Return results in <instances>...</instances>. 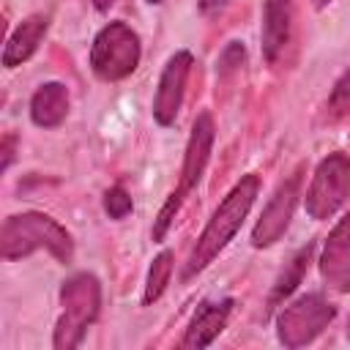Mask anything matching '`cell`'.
Returning <instances> with one entry per match:
<instances>
[{"label": "cell", "instance_id": "5bb4252c", "mask_svg": "<svg viewBox=\"0 0 350 350\" xmlns=\"http://www.w3.org/2000/svg\"><path fill=\"white\" fill-rule=\"evenodd\" d=\"M68 115V90L60 82L41 85L30 98V120L41 129H55Z\"/></svg>", "mask_w": 350, "mask_h": 350}, {"label": "cell", "instance_id": "3957f363", "mask_svg": "<svg viewBox=\"0 0 350 350\" xmlns=\"http://www.w3.org/2000/svg\"><path fill=\"white\" fill-rule=\"evenodd\" d=\"M60 317L55 325L52 345L57 350H71L82 342L88 325L98 317L101 309V284L93 273H74L60 287Z\"/></svg>", "mask_w": 350, "mask_h": 350}, {"label": "cell", "instance_id": "8fae6325", "mask_svg": "<svg viewBox=\"0 0 350 350\" xmlns=\"http://www.w3.org/2000/svg\"><path fill=\"white\" fill-rule=\"evenodd\" d=\"M232 298H221V301H205L197 306L183 339H180V347H208L227 325L230 320V312H232Z\"/></svg>", "mask_w": 350, "mask_h": 350}, {"label": "cell", "instance_id": "277c9868", "mask_svg": "<svg viewBox=\"0 0 350 350\" xmlns=\"http://www.w3.org/2000/svg\"><path fill=\"white\" fill-rule=\"evenodd\" d=\"M139 66V36L126 22L104 25L90 46V68L104 82L126 79Z\"/></svg>", "mask_w": 350, "mask_h": 350}, {"label": "cell", "instance_id": "484cf974", "mask_svg": "<svg viewBox=\"0 0 350 350\" xmlns=\"http://www.w3.org/2000/svg\"><path fill=\"white\" fill-rule=\"evenodd\" d=\"M347 336H350V325H347Z\"/></svg>", "mask_w": 350, "mask_h": 350}, {"label": "cell", "instance_id": "5b68a950", "mask_svg": "<svg viewBox=\"0 0 350 350\" xmlns=\"http://www.w3.org/2000/svg\"><path fill=\"white\" fill-rule=\"evenodd\" d=\"M336 309L334 304L320 293H306L287 306H282L276 317V336L284 347H301L309 345L314 336H320L328 323L334 320Z\"/></svg>", "mask_w": 350, "mask_h": 350}, {"label": "cell", "instance_id": "cb8c5ba5", "mask_svg": "<svg viewBox=\"0 0 350 350\" xmlns=\"http://www.w3.org/2000/svg\"><path fill=\"white\" fill-rule=\"evenodd\" d=\"M331 3H334V0H312L314 8H325V5H331Z\"/></svg>", "mask_w": 350, "mask_h": 350}, {"label": "cell", "instance_id": "ac0fdd59", "mask_svg": "<svg viewBox=\"0 0 350 350\" xmlns=\"http://www.w3.org/2000/svg\"><path fill=\"white\" fill-rule=\"evenodd\" d=\"M131 208H134V202H131V194L123 189V186H112V189H107V194H104V213L109 216V219H126L129 213H131Z\"/></svg>", "mask_w": 350, "mask_h": 350}, {"label": "cell", "instance_id": "9c48e42d", "mask_svg": "<svg viewBox=\"0 0 350 350\" xmlns=\"http://www.w3.org/2000/svg\"><path fill=\"white\" fill-rule=\"evenodd\" d=\"M213 137H216V126L211 112H200L194 118L189 142H186V153H183V167H180V183L178 191L189 194L205 175V167L211 161V150H213Z\"/></svg>", "mask_w": 350, "mask_h": 350}, {"label": "cell", "instance_id": "9a60e30c", "mask_svg": "<svg viewBox=\"0 0 350 350\" xmlns=\"http://www.w3.org/2000/svg\"><path fill=\"white\" fill-rule=\"evenodd\" d=\"M312 252H314V246L306 243V246H301V249L293 254V260H290L287 268L279 273V279H276V284H273V290H271L268 309H276V306H279V304H282V301L301 284V279H304V273H306V268H309Z\"/></svg>", "mask_w": 350, "mask_h": 350}, {"label": "cell", "instance_id": "ffe728a7", "mask_svg": "<svg viewBox=\"0 0 350 350\" xmlns=\"http://www.w3.org/2000/svg\"><path fill=\"white\" fill-rule=\"evenodd\" d=\"M243 46L238 44V41H232V44H227L224 46V52L219 55V71L221 74H230V71H235L241 63H243Z\"/></svg>", "mask_w": 350, "mask_h": 350}, {"label": "cell", "instance_id": "4fadbf2b", "mask_svg": "<svg viewBox=\"0 0 350 350\" xmlns=\"http://www.w3.org/2000/svg\"><path fill=\"white\" fill-rule=\"evenodd\" d=\"M49 30V16L46 14H30L27 19H22V25L8 36V44L3 49V66L14 68L22 66L25 60H30L38 49V44L44 41Z\"/></svg>", "mask_w": 350, "mask_h": 350}, {"label": "cell", "instance_id": "d6986e66", "mask_svg": "<svg viewBox=\"0 0 350 350\" xmlns=\"http://www.w3.org/2000/svg\"><path fill=\"white\" fill-rule=\"evenodd\" d=\"M350 112V68L336 79L331 96H328V115L331 118H342Z\"/></svg>", "mask_w": 350, "mask_h": 350}, {"label": "cell", "instance_id": "7a4b0ae2", "mask_svg": "<svg viewBox=\"0 0 350 350\" xmlns=\"http://www.w3.org/2000/svg\"><path fill=\"white\" fill-rule=\"evenodd\" d=\"M36 249H46L57 262H71L74 241L63 224H57L46 213H19L8 216L0 230V252L3 260H19L33 254Z\"/></svg>", "mask_w": 350, "mask_h": 350}, {"label": "cell", "instance_id": "44dd1931", "mask_svg": "<svg viewBox=\"0 0 350 350\" xmlns=\"http://www.w3.org/2000/svg\"><path fill=\"white\" fill-rule=\"evenodd\" d=\"M14 145H16V137H14V134H5V137H3V164H0L3 172H5V170L11 167V161H14Z\"/></svg>", "mask_w": 350, "mask_h": 350}, {"label": "cell", "instance_id": "d4e9b609", "mask_svg": "<svg viewBox=\"0 0 350 350\" xmlns=\"http://www.w3.org/2000/svg\"><path fill=\"white\" fill-rule=\"evenodd\" d=\"M148 3H164V0H148Z\"/></svg>", "mask_w": 350, "mask_h": 350}, {"label": "cell", "instance_id": "ba28073f", "mask_svg": "<svg viewBox=\"0 0 350 350\" xmlns=\"http://www.w3.org/2000/svg\"><path fill=\"white\" fill-rule=\"evenodd\" d=\"M191 52L180 49L175 52L161 77H159V88H156V96H153V120L159 126H172L178 112H180V104H183V93H186V82H189V74H191Z\"/></svg>", "mask_w": 350, "mask_h": 350}, {"label": "cell", "instance_id": "603a6c76", "mask_svg": "<svg viewBox=\"0 0 350 350\" xmlns=\"http://www.w3.org/2000/svg\"><path fill=\"white\" fill-rule=\"evenodd\" d=\"M115 0H93V5H96V11H109V5H112Z\"/></svg>", "mask_w": 350, "mask_h": 350}, {"label": "cell", "instance_id": "6da1fadb", "mask_svg": "<svg viewBox=\"0 0 350 350\" xmlns=\"http://www.w3.org/2000/svg\"><path fill=\"white\" fill-rule=\"evenodd\" d=\"M257 191H260V178L257 175H243L227 191V197L219 202V208L208 219L205 230L200 232V238H197V243H194V249H191V254H189V260L183 265V282H189L191 276L205 271L224 252V246L235 238V232L241 230L243 219L249 216Z\"/></svg>", "mask_w": 350, "mask_h": 350}, {"label": "cell", "instance_id": "7402d4cb", "mask_svg": "<svg viewBox=\"0 0 350 350\" xmlns=\"http://www.w3.org/2000/svg\"><path fill=\"white\" fill-rule=\"evenodd\" d=\"M227 0H200V11H205V14H211V11H216V8H221Z\"/></svg>", "mask_w": 350, "mask_h": 350}, {"label": "cell", "instance_id": "52a82bcc", "mask_svg": "<svg viewBox=\"0 0 350 350\" xmlns=\"http://www.w3.org/2000/svg\"><path fill=\"white\" fill-rule=\"evenodd\" d=\"M301 183H304V172L295 170V172L276 189V194L271 197V202L265 205L260 221H257L254 230H252V243H254L257 249H265V246L276 243V241L284 235V230L290 227L293 211H295V205H298V197H301Z\"/></svg>", "mask_w": 350, "mask_h": 350}, {"label": "cell", "instance_id": "7c38bea8", "mask_svg": "<svg viewBox=\"0 0 350 350\" xmlns=\"http://www.w3.org/2000/svg\"><path fill=\"white\" fill-rule=\"evenodd\" d=\"M293 33V0H265L262 5V55L268 63H276Z\"/></svg>", "mask_w": 350, "mask_h": 350}, {"label": "cell", "instance_id": "8992f818", "mask_svg": "<svg viewBox=\"0 0 350 350\" xmlns=\"http://www.w3.org/2000/svg\"><path fill=\"white\" fill-rule=\"evenodd\" d=\"M347 197H350V159L336 150V153H328L314 167L304 205L312 219L323 221V219H331L345 205Z\"/></svg>", "mask_w": 350, "mask_h": 350}, {"label": "cell", "instance_id": "2e32d148", "mask_svg": "<svg viewBox=\"0 0 350 350\" xmlns=\"http://www.w3.org/2000/svg\"><path fill=\"white\" fill-rule=\"evenodd\" d=\"M170 276H172V252H159L150 262V271H148V282H145V295L142 301L150 306L153 301H159L170 284Z\"/></svg>", "mask_w": 350, "mask_h": 350}, {"label": "cell", "instance_id": "e0dca14e", "mask_svg": "<svg viewBox=\"0 0 350 350\" xmlns=\"http://www.w3.org/2000/svg\"><path fill=\"white\" fill-rule=\"evenodd\" d=\"M183 200H186V194H180L178 189L167 197V202L161 205V211H159V216H156V221H153V241H164L167 230L172 227V221H175V216H178V211H180V205H183Z\"/></svg>", "mask_w": 350, "mask_h": 350}, {"label": "cell", "instance_id": "30bf717a", "mask_svg": "<svg viewBox=\"0 0 350 350\" xmlns=\"http://www.w3.org/2000/svg\"><path fill=\"white\" fill-rule=\"evenodd\" d=\"M320 273L331 290L350 293V211L339 219L323 243Z\"/></svg>", "mask_w": 350, "mask_h": 350}]
</instances>
